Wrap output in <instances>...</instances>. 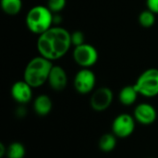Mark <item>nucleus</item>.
Listing matches in <instances>:
<instances>
[{
	"label": "nucleus",
	"instance_id": "obj_1",
	"mask_svg": "<svg viewBox=\"0 0 158 158\" xmlns=\"http://www.w3.org/2000/svg\"><path fill=\"white\" fill-rule=\"evenodd\" d=\"M70 34L65 28L56 26L38 35L36 46L39 55L52 62L63 57L72 45Z\"/></svg>",
	"mask_w": 158,
	"mask_h": 158
},
{
	"label": "nucleus",
	"instance_id": "obj_2",
	"mask_svg": "<svg viewBox=\"0 0 158 158\" xmlns=\"http://www.w3.org/2000/svg\"><path fill=\"white\" fill-rule=\"evenodd\" d=\"M53 66L51 60L39 55L31 58L27 64L23 73V80L32 88L41 87L47 82Z\"/></svg>",
	"mask_w": 158,
	"mask_h": 158
},
{
	"label": "nucleus",
	"instance_id": "obj_3",
	"mask_svg": "<svg viewBox=\"0 0 158 158\" xmlns=\"http://www.w3.org/2000/svg\"><path fill=\"white\" fill-rule=\"evenodd\" d=\"M25 21L31 32L40 35L53 27L54 15L47 6L38 5L28 11Z\"/></svg>",
	"mask_w": 158,
	"mask_h": 158
},
{
	"label": "nucleus",
	"instance_id": "obj_4",
	"mask_svg": "<svg viewBox=\"0 0 158 158\" xmlns=\"http://www.w3.org/2000/svg\"><path fill=\"white\" fill-rule=\"evenodd\" d=\"M139 94L146 98L158 95V69L152 68L144 70L133 84Z\"/></svg>",
	"mask_w": 158,
	"mask_h": 158
},
{
	"label": "nucleus",
	"instance_id": "obj_5",
	"mask_svg": "<svg viewBox=\"0 0 158 158\" xmlns=\"http://www.w3.org/2000/svg\"><path fill=\"white\" fill-rule=\"evenodd\" d=\"M136 120L133 116L122 113L117 116L112 122V133L118 139L129 138L135 131Z\"/></svg>",
	"mask_w": 158,
	"mask_h": 158
},
{
	"label": "nucleus",
	"instance_id": "obj_6",
	"mask_svg": "<svg viewBox=\"0 0 158 158\" xmlns=\"http://www.w3.org/2000/svg\"><path fill=\"white\" fill-rule=\"evenodd\" d=\"M73 59L81 69H90L98 60V51L94 45L84 43L74 47Z\"/></svg>",
	"mask_w": 158,
	"mask_h": 158
},
{
	"label": "nucleus",
	"instance_id": "obj_7",
	"mask_svg": "<svg viewBox=\"0 0 158 158\" xmlns=\"http://www.w3.org/2000/svg\"><path fill=\"white\" fill-rule=\"evenodd\" d=\"M96 77L90 69H81L77 72L74 78L73 85L75 90L81 94L92 93L95 87Z\"/></svg>",
	"mask_w": 158,
	"mask_h": 158
},
{
	"label": "nucleus",
	"instance_id": "obj_8",
	"mask_svg": "<svg viewBox=\"0 0 158 158\" xmlns=\"http://www.w3.org/2000/svg\"><path fill=\"white\" fill-rule=\"evenodd\" d=\"M113 99L114 94L110 88L100 87L94 91L90 99V105L94 111L103 112L110 107Z\"/></svg>",
	"mask_w": 158,
	"mask_h": 158
},
{
	"label": "nucleus",
	"instance_id": "obj_9",
	"mask_svg": "<svg viewBox=\"0 0 158 158\" xmlns=\"http://www.w3.org/2000/svg\"><path fill=\"white\" fill-rule=\"evenodd\" d=\"M133 117L139 124L149 126L156 122L157 118V111L153 105L149 103H141L135 106Z\"/></svg>",
	"mask_w": 158,
	"mask_h": 158
},
{
	"label": "nucleus",
	"instance_id": "obj_10",
	"mask_svg": "<svg viewBox=\"0 0 158 158\" xmlns=\"http://www.w3.org/2000/svg\"><path fill=\"white\" fill-rule=\"evenodd\" d=\"M32 87L24 80L16 81L11 87V96L19 105H26L32 99Z\"/></svg>",
	"mask_w": 158,
	"mask_h": 158
},
{
	"label": "nucleus",
	"instance_id": "obj_11",
	"mask_svg": "<svg viewBox=\"0 0 158 158\" xmlns=\"http://www.w3.org/2000/svg\"><path fill=\"white\" fill-rule=\"evenodd\" d=\"M47 82L54 91H63L68 85V75L66 70L60 66H53Z\"/></svg>",
	"mask_w": 158,
	"mask_h": 158
},
{
	"label": "nucleus",
	"instance_id": "obj_12",
	"mask_svg": "<svg viewBox=\"0 0 158 158\" xmlns=\"http://www.w3.org/2000/svg\"><path fill=\"white\" fill-rule=\"evenodd\" d=\"M33 111L36 115L40 117H45L52 111L53 108V102L52 99L46 94H40L38 95L33 101Z\"/></svg>",
	"mask_w": 158,
	"mask_h": 158
},
{
	"label": "nucleus",
	"instance_id": "obj_13",
	"mask_svg": "<svg viewBox=\"0 0 158 158\" xmlns=\"http://www.w3.org/2000/svg\"><path fill=\"white\" fill-rule=\"evenodd\" d=\"M138 95H139V93L135 89L134 85H128V86L123 87L120 90L118 94V99H119V102L123 106H130L135 104L138 98Z\"/></svg>",
	"mask_w": 158,
	"mask_h": 158
},
{
	"label": "nucleus",
	"instance_id": "obj_14",
	"mask_svg": "<svg viewBox=\"0 0 158 158\" xmlns=\"http://www.w3.org/2000/svg\"><path fill=\"white\" fill-rule=\"evenodd\" d=\"M118 138L113 133H106L101 136L98 147L103 153H111L117 146Z\"/></svg>",
	"mask_w": 158,
	"mask_h": 158
},
{
	"label": "nucleus",
	"instance_id": "obj_15",
	"mask_svg": "<svg viewBox=\"0 0 158 158\" xmlns=\"http://www.w3.org/2000/svg\"><path fill=\"white\" fill-rule=\"evenodd\" d=\"M2 10L9 16H15L19 13L22 7L21 0H1Z\"/></svg>",
	"mask_w": 158,
	"mask_h": 158
},
{
	"label": "nucleus",
	"instance_id": "obj_16",
	"mask_svg": "<svg viewBox=\"0 0 158 158\" xmlns=\"http://www.w3.org/2000/svg\"><path fill=\"white\" fill-rule=\"evenodd\" d=\"M26 155L25 146L19 142H13L7 146L6 157L7 158H24Z\"/></svg>",
	"mask_w": 158,
	"mask_h": 158
},
{
	"label": "nucleus",
	"instance_id": "obj_17",
	"mask_svg": "<svg viewBox=\"0 0 158 158\" xmlns=\"http://www.w3.org/2000/svg\"><path fill=\"white\" fill-rule=\"evenodd\" d=\"M139 23L144 28L152 27L156 22V14L149 9L143 10L139 15Z\"/></svg>",
	"mask_w": 158,
	"mask_h": 158
},
{
	"label": "nucleus",
	"instance_id": "obj_18",
	"mask_svg": "<svg viewBox=\"0 0 158 158\" xmlns=\"http://www.w3.org/2000/svg\"><path fill=\"white\" fill-rule=\"evenodd\" d=\"M66 4H67V0H48L47 7L53 13H57L64 9Z\"/></svg>",
	"mask_w": 158,
	"mask_h": 158
},
{
	"label": "nucleus",
	"instance_id": "obj_19",
	"mask_svg": "<svg viewBox=\"0 0 158 158\" xmlns=\"http://www.w3.org/2000/svg\"><path fill=\"white\" fill-rule=\"evenodd\" d=\"M71 37V44L74 45V47L79 46L82 44H84V34L81 31H76L70 34Z\"/></svg>",
	"mask_w": 158,
	"mask_h": 158
},
{
	"label": "nucleus",
	"instance_id": "obj_20",
	"mask_svg": "<svg viewBox=\"0 0 158 158\" xmlns=\"http://www.w3.org/2000/svg\"><path fill=\"white\" fill-rule=\"evenodd\" d=\"M146 6L147 9L155 14H158V0H146Z\"/></svg>",
	"mask_w": 158,
	"mask_h": 158
},
{
	"label": "nucleus",
	"instance_id": "obj_21",
	"mask_svg": "<svg viewBox=\"0 0 158 158\" xmlns=\"http://www.w3.org/2000/svg\"><path fill=\"white\" fill-rule=\"evenodd\" d=\"M6 152H7V147L3 143H0V158L6 156Z\"/></svg>",
	"mask_w": 158,
	"mask_h": 158
},
{
	"label": "nucleus",
	"instance_id": "obj_22",
	"mask_svg": "<svg viewBox=\"0 0 158 158\" xmlns=\"http://www.w3.org/2000/svg\"><path fill=\"white\" fill-rule=\"evenodd\" d=\"M16 114H17V116L19 117V118H23V117H25V115H26V109H25L24 107H22V106H19V107L17 109Z\"/></svg>",
	"mask_w": 158,
	"mask_h": 158
},
{
	"label": "nucleus",
	"instance_id": "obj_23",
	"mask_svg": "<svg viewBox=\"0 0 158 158\" xmlns=\"http://www.w3.org/2000/svg\"><path fill=\"white\" fill-rule=\"evenodd\" d=\"M150 158H153V157H150Z\"/></svg>",
	"mask_w": 158,
	"mask_h": 158
}]
</instances>
